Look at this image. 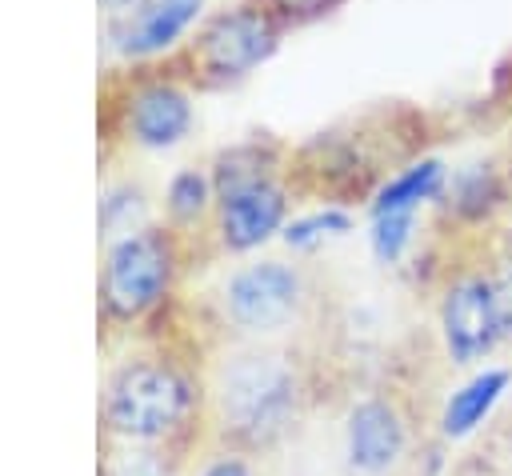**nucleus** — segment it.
<instances>
[{
  "label": "nucleus",
  "instance_id": "1a4fd4ad",
  "mask_svg": "<svg viewBox=\"0 0 512 476\" xmlns=\"http://www.w3.org/2000/svg\"><path fill=\"white\" fill-rule=\"evenodd\" d=\"M284 192L264 180V184H252L244 192H232V196H220V212H216V232H220V244L228 252H248L256 248L260 240H268L280 220H284Z\"/></svg>",
  "mask_w": 512,
  "mask_h": 476
},
{
  "label": "nucleus",
  "instance_id": "2eb2a0df",
  "mask_svg": "<svg viewBox=\"0 0 512 476\" xmlns=\"http://www.w3.org/2000/svg\"><path fill=\"white\" fill-rule=\"evenodd\" d=\"M180 456L164 448H140V444H108L100 476H176Z\"/></svg>",
  "mask_w": 512,
  "mask_h": 476
},
{
  "label": "nucleus",
  "instance_id": "9b49d317",
  "mask_svg": "<svg viewBox=\"0 0 512 476\" xmlns=\"http://www.w3.org/2000/svg\"><path fill=\"white\" fill-rule=\"evenodd\" d=\"M504 388H508V372H504V368H488V372L472 376L460 392H452V400H448V408H444V416H440L444 436H448V440L468 436V432L492 412V404L500 400Z\"/></svg>",
  "mask_w": 512,
  "mask_h": 476
},
{
  "label": "nucleus",
  "instance_id": "f03ea898",
  "mask_svg": "<svg viewBox=\"0 0 512 476\" xmlns=\"http://www.w3.org/2000/svg\"><path fill=\"white\" fill-rule=\"evenodd\" d=\"M204 396L228 448L252 456L296 424L304 384L292 356L276 348H240L216 364Z\"/></svg>",
  "mask_w": 512,
  "mask_h": 476
},
{
  "label": "nucleus",
  "instance_id": "6e6552de",
  "mask_svg": "<svg viewBox=\"0 0 512 476\" xmlns=\"http://www.w3.org/2000/svg\"><path fill=\"white\" fill-rule=\"evenodd\" d=\"M444 340L448 352L468 364L476 356H484L496 340H500V320H496V292L488 280H460L456 288H448L444 308Z\"/></svg>",
  "mask_w": 512,
  "mask_h": 476
},
{
  "label": "nucleus",
  "instance_id": "0eeeda50",
  "mask_svg": "<svg viewBox=\"0 0 512 476\" xmlns=\"http://www.w3.org/2000/svg\"><path fill=\"white\" fill-rule=\"evenodd\" d=\"M404 444H408V428L392 400L368 396V400L352 404L348 424H344V456H348L352 472L384 476L404 456Z\"/></svg>",
  "mask_w": 512,
  "mask_h": 476
},
{
  "label": "nucleus",
  "instance_id": "6ab92c4d",
  "mask_svg": "<svg viewBox=\"0 0 512 476\" xmlns=\"http://www.w3.org/2000/svg\"><path fill=\"white\" fill-rule=\"evenodd\" d=\"M192 476H256V468H252V460H248V452H240V448H216V452H208L200 464H196V472Z\"/></svg>",
  "mask_w": 512,
  "mask_h": 476
},
{
  "label": "nucleus",
  "instance_id": "aec40b11",
  "mask_svg": "<svg viewBox=\"0 0 512 476\" xmlns=\"http://www.w3.org/2000/svg\"><path fill=\"white\" fill-rule=\"evenodd\" d=\"M496 292V320H500V336H512V268L492 284Z\"/></svg>",
  "mask_w": 512,
  "mask_h": 476
},
{
  "label": "nucleus",
  "instance_id": "f257e3e1",
  "mask_svg": "<svg viewBox=\"0 0 512 476\" xmlns=\"http://www.w3.org/2000/svg\"><path fill=\"white\" fill-rule=\"evenodd\" d=\"M200 380L156 348H132L116 356L100 384V432L104 444H140L176 452L192 440L204 416Z\"/></svg>",
  "mask_w": 512,
  "mask_h": 476
},
{
  "label": "nucleus",
  "instance_id": "9d476101",
  "mask_svg": "<svg viewBox=\"0 0 512 476\" xmlns=\"http://www.w3.org/2000/svg\"><path fill=\"white\" fill-rule=\"evenodd\" d=\"M200 12V0H144L132 16L112 20L108 36L124 56H152L160 48H168Z\"/></svg>",
  "mask_w": 512,
  "mask_h": 476
},
{
  "label": "nucleus",
  "instance_id": "423d86ee",
  "mask_svg": "<svg viewBox=\"0 0 512 476\" xmlns=\"http://www.w3.org/2000/svg\"><path fill=\"white\" fill-rule=\"evenodd\" d=\"M272 44H276L272 20L264 12L240 8V12H228L208 24V32L192 48V60H196L204 84H220V80H236L252 64H260L272 52Z\"/></svg>",
  "mask_w": 512,
  "mask_h": 476
},
{
  "label": "nucleus",
  "instance_id": "ddd939ff",
  "mask_svg": "<svg viewBox=\"0 0 512 476\" xmlns=\"http://www.w3.org/2000/svg\"><path fill=\"white\" fill-rule=\"evenodd\" d=\"M268 168H272V160H268V152H264L260 144H240V148H232V152H224V156L216 160L212 188H216V196L244 192V188H252V184L272 180Z\"/></svg>",
  "mask_w": 512,
  "mask_h": 476
},
{
  "label": "nucleus",
  "instance_id": "f8f14e48",
  "mask_svg": "<svg viewBox=\"0 0 512 476\" xmlns=\"http://www.w3.org/2000/svg\"><path fill=\"white\" fill-rule=\"evenodd\" d=\"M144 212H148V196H144L140 184H132V180L108 184L104 196H100V236H104V244H116V240L148 228Z\"/></svg>",
  "mask_w": 512,
  "mask_h": 476
},
{
  "label": "nucleus",
  "instance_id": "a211bd4d",
  "mask_svg": "<svg viewBox=\"0 0 512 476\" xmlns=\"http://www.w3.org/2000/svg\"><path fill=\"white\" fill-rule=\"evenodd\" d=\"M328 232H348V216L336 212V208H328V212L292 220V224L284 228V240H288V248H312V244H316L320 236H328Z\"/></svg>",
  "mask_w": 512,
  "mask_h": 476
},
{
  "label": "nucleus",
  "instance_id": "412c9836",
  "mask_svg": "<svg viewBox=\"0 0 512 476\" xmlns=\"http://www.w3.org/2000/svg\"><path fill=\"white\" fill-rule=\"evenodd\" d=\"M280 12H292V16H308V12H320V8H328L332 0H272Z\"/></svg>",
  "mask_w": 512,
  "mask_h": 476
},
{
  "label": "nucleus",
  "instance_id": "f3484780",
  "mask_svg": "<svg viewBox=\"0 0 512 476\" xmlns=\"http://www.w3.org/2000/svg\"><path fill=\"white\" fill-rule=\"evenodd\" d=\"M408 236H412V212H384L372 224V252L388 264V260H396L404 252Z\"/></svg>",
  "mask_w": 512,
  "mask_h": 476
},
{
  "label": "nucleus",
  "instance_id": "39448f33",
  "mask_svg": "<svg viewBox=\"0 0 512 476\" xmlns=\"http://www.w3.org/2000/svg\"><path fill=\"white\" fill-rule=\"evenodd\" d=\"M100 124H104V144L112 140V132H124L140 148H168L188 132L192 108H188V96L176 84L144 80L120 104L104 100L100 104Z\"/></svg>",
  "mask_w": 512,
  "mask_h": 476
},
{
  "label": "nucleus",
  "instance_id": "4468645a",
  "mask_svg": "<svg viewBox=\"0 0 512 476\" xmlns=\"http://www.w3.org/2000/svg\"><path fill=\"white\" fill-rule=\"evenodd\" d=\"M436 188H440V164L436 160H424V164L408 168L404 176H396L392 184H384L380 196H376V204H372V212L376 216H384V212H412V204L424 200V196H432Z\"/></svg>",
  "mask_w": 512,
  "mask_h": 476
},
{
  "label": "nucleus",
  "instance_id": "7ed1b4c3",
  "mask_svg": "<svg viewBox=\"0 0 512 476\" xmlns=\"http://www.w3.org/2000/svg\"><path fill=\"white\" fill-rule=\"evenodd\" d=\"M180 272V232L148 224L116 244H104L96 276V308L108 332H136L172 292Z\"/></svg>",
  "mask_w": 512,
  "mask_h": 476
},
{
  "label": "nucleus",
  "instance_id": "dca6fc26",
  "mask_svg": "<svg viewBox=\"0 0 512 476\" xmlns=\"http://www.w3.org/2000/svg\"><path fill=\"white\" fill-rule=\"evenodd\" d=\"M208 196H212V184L196 168L176 172L172 184H168V216H172V228L196 224L208 212Z\"/></svg>",
  "mask_w": 512,
  "mask_h": 476
},
{
  "label": "nucleus",
  "instance_id": "20e7f679",
  "mask_svg": "<svg viewBox=\"0 0 512 476\" xmlns=\"http://www.w3.org/2000/svg\"><path fill=\"white\" fill-rule=\"evenodd\" d=\"M304 272L284 260H260L236 268L220 288L224 320L244 336L284 332L304 308Z\"/></svg>",
  "mask_w": 512,
  "mask_h": 476
},
{
  "label": "nucleus",
  "instance_id": "4be33fe9",
  "mask_svg": "<svg viewBox=\"0 0 512 476\" xmlns=\"http://www.w3.org/2000/svg\"><path fill=\"white\" fill-rule=\"evenodd\" d=\"M140 4H144V0H100V8H104V16H108V24H112V20L132 16Z\"/></svg>",
  "mask_w": 512,
  "mask_h": 476
}]
</instances>
